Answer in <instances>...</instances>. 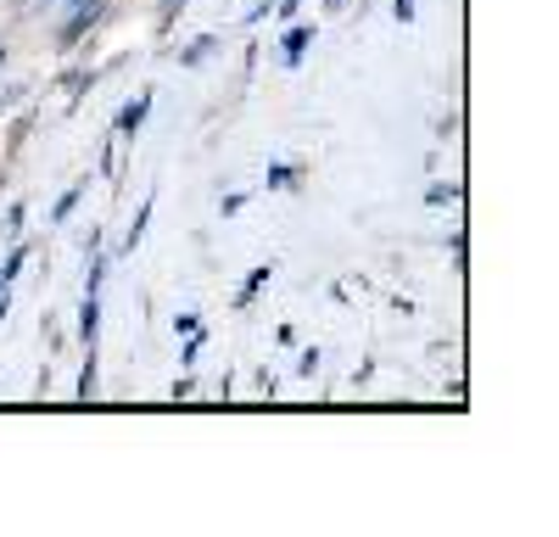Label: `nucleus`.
Returning <instances> with one entry per match:
<instances>
[{
    "instance_id": "12",
    "label": "nucleus",
    "mask_w": 559,
    "mask_h": 537,
    "mask_svg": "<svg viewBox=\"0 0 559 537\" xmlns=\"http://www.w3.org/2000/svg\"><path fill=\"white\" fill-rule=\"evenodd\" d=\"M426 202H431V207H442V202H459V186H431V191H426Z\"/></svg>"
},
{
    "instance_id": "9",
    "label": "nucleus",
    "mask_w": 559,
    "mask_h": 537,
    "mask_svg": "<svg viewBox=\"0 0 559 537\" xmlns=\"http://www.w3.org/2000/svg\"><path fill=\"white\" fill-rule=\"evenodd\" d=\"M292 179H297V163H274V168H269V179H263V186H269V191H286Z\"/></svg>"
},
{
    "instance_id": "17",
    "label": "nucleus",
    "mask_w": 559,
    "mask_h": 537,
    "mask_svg": "<svg viewBox=\"0 0 559 537\" xmlns=\"http://www.w3.org/2000/svg\"><path fill=\"white\" fill-rule=\"evenodd\" d=\"M179 12H185V0H163V28H168V23H174Z\"/></svg>"
},
{
    "instance_id": "2",
    "label": "nucleus",
    "mask_w": 559,
    "mask_h": 537,
    "mask_svg": "<svg viewBox=\"0 0 559 537\" xmlns=\"http://www.w3.org/2000/svg\"><path fill=\"white\" fill-rule=\"evenodd\" d=\"M152 118V96H134L123 112H118V123H112V134H140V123Z\"/></svg>"
},
{
    "instance_id": "5",
    "label": "nucleus",
    "mask_w": 559,
    "mask_h": 537,
    "mask_svg": "<svg viewBox=\"0 0 559 537\" xmlns=\"http://www.w3.org/2000/svg\"><path fill=\"white\" fill-rule=\"evenodd\" d=\"M213 51H218V34H202V39H191V45L179 51V68H197V62H207Z\"/></svg>"
},
{
    "instance_id": "1",
    "label": "nucleus",
    "mask_w": 559,
    "mask_h": 537,
    "mask_svg": "<svg viewBox=\"0 0 559 537\" xmlns=\"http://www.w3.org/2000/svg\"><path fill=\"white\" fill-rule=\"evenodd\" d=\"M102 12H107V0H62V7H57V39L79 45L90 28L102 23Z\"/></svg>"
},
{
    "instance_id": "6",
    "label": "nucleus",
    "mask_w": 559,
    "mask_h": 537,
    "mask_svg": "<svg viewBox=\"0 0 559 537\" xmlns=\"http://www.w3.org/2000/svg\"><path fill=\"white\" fill-rule=\"evenodd\" d=\"M152 213H157V196H146V202H140V213H134V224H129V236H123V252H134V247H140V236H146Z\"/></svg>"
},
{
    "instance_id": "10",
    "label": "nucleus",
    "mask_w": 559,
    "mask_h": 537,
    "mask_svg": "<svg viewBox=\"0 0 559 537\" xmlns=\"http://www.w3.org/2000/svg\"><path fill=\"white\" fill-rule=\"evenodd\" d=\"M28 263V247H12V258L7 263H0V275H7V286H12V275H17V268Z\"/></svg>"
},
{
    "instance_id": "3",
    "label": "nucleus",
    "mask_w": 559,
    "mask_h": 537,
    "mask_svg": "<svg viewBox=\"0 0 559 537\" xmlns=\"http://www.w3.org/2000/svg\"><path fill=\"white\" fill-rule=\"evenodd\" d=\"M313 45V28L308 23H297V28H286V39H280V57H286V68H297L302 62V51Z\"/></svg>"
},
{
    "instance_id": "18",
    "label": "nucleus",
    "mask_w": 559,
    "mask_h": 537,
    "mask_svg": "<svg viewBox=\"0 0 559 537\" xmlns=\"http://www.w3.org/2000/svg\"><path fill=\"white\" fill-rule=\"evenodd\" d=\"M297 7H302V0H286V7H280V17H297Z\"/></svg>"
},
{
    "instance_id": "11",
    "label": "nucleus",
    "mask_w": 559,
    "mask_h": 537,
    "mask_svg": "<svg viewBox=\"0 0 559 537\" xmlns=\"http://www.w3.org/2000/svg\"><path fill=\"white\" fill-rule=\"evenodd\" d=\"M79 397H84V403L96 397V358H90V365H84V375H79Z\"/></svg>"
},
{
    "instance_id": "13",
    "label": "nucleus",
    "mask_w": 559,
    "mask_h": 537,
    "mask_svg": "<svg viewBox=\"0 0 559 537\" xmlns=\"http://www.w3.org/2000/svg\"><path fill=\"white\" fill-rule=\"evenodd\" d=\"M23 96H28V90H23V84H7V90H0V112H12V107H17Z\"/></svg>"
},
{
    "instance_id": "7",
    "label": "nucleus",
    "mask_w": 559,
    "mask_h": 537,
    "mask_svg": "<svg viewBox=\"0 0 559 537\" xmlns=\"http://www.w3.org/2000/svg\"><path fill=\"white\" fill-rule=\"evenodd\" d=\"M84 191H90V179H79V186H68V191H62V202H57V213H51V218H57V224H68V218H73V207H79V196H84Z\"/></svg>"
},
{
    "instance_id": "20",
    "label": "nucleus",
    "mask_w": 559,
    "mask_h": 537,
    "mask_svg": "<svg viewBox=\"0 0 559 537\" xmlns=\"http://www.w3.org/2000/svg\"><path fill=\"white\" fill-rule=\"evenodd\" d=\"M0 291H7V275H0Z\"/></svg>"
},
{
    "instance_id": "19",
    "label": "nucleus",
    "mask_w": 559,
    "mask_h": 537,
    "mask_svg": "<svg viewBox=\"0 0 559 537\" xmlns=\"http://www.w3.org/2000/svg\"><path fill=\"white\" fill-rule=\"evenodd\" d=\"M0 62H7V45H0Z\"/></svg>"
},
{
    "instance_id": "14",
    "label": "nucleus",
    "mask_w": 559,
    "mask_h": 537,
    "mask_svg": "<svg viewBox=\"0 0 559 537\" xmlns=\"http://www.w3.org/2000/svg\"><path fill=\"white\" fill-rule=\"evenodd\" d=\"M174 331H179V336H197V331H202V313H179Z\"/></svg>"
},
{
    "instance_id": "8",
    "label": "nucleus",
    "mask_w": 559,
    "mask_h": 537,
    "mask_svg": "<svg viewBox=\"0 0 559 537\" xmlns=\"http://www.w3.org/2000/svg\"><path fill=\"white\" fill-rule=\"evenodd\" d=\"M269 275H274V268H269V263H263V268H252V275H247V286H241V297H236V302L247 308V302H252V297H258V291L269 286Z\"/></svg>"
},
{
    "instance_id": "15",
    "label": "nucleus",
    "mask_w": 559,
    "mask_h": 537,
    "mask_svg": "<svg viewBox=\"0 0 559 537\" xmlns=\"http://www.w3.org/2000/svg\"><path fill=\"white\" fill-rule=\"evenodd\" d=\"M23 218H28V213H23V202H12V207H7V236H17V230H23Z\"/></svg>"
},
{
    "instance_id": "16",
    "label": "nucleus",
    "mask_w": 559,
    "mask_h": 537,
    "mask_svg": "<svg viewBox=\"0 0 559 537\" xmlns=\"http://www.w3.org/2000/svg\"><path fill=\"white\" fill-rule=\"evenodd\" d=\"M392 17L397 23H414V0H392Z\"/></svg>"
},
{
    "instance_id": "4",
    "label": "nucleus",
    "mask_w": 559,
    "mask_h": 537,
    "mask_svg": "<svg viewBox=\"0 0 559 537\" xmlns=\"http://www.w3.org/2000/svg\"><path fill=\"white\" fill-rule=\"evenodd\" d=\"M96 331H102V297H84V308H79V336L96 347Z\"/></svg>"
}]
</instances>
